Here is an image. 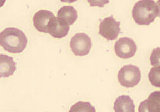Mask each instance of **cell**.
Listing matches in <instances>:
<instances>
[{
  "mask_svg": "<svg viewBox=\"0 0 160 112\" xmlns=\"http://www.w3.org/2000/svg\"><path fill=\"white\" fill-rule=\"evenodd\" d=\"M0 44L9 52L21 53L27 46L28 38L21 29L7 28L0 34Z\"/></svg>",
  "mask_w": 160,
  "mask_h": 112,
  "instance_id": "1",
  "label": "cell"
},
{
  "mask_svg": "<svg viewBox=\"0 0 160 112\" xmlns=\"http://www.w3.org/2000/svg\"><path fill=\"white\" fill-rule=\"evenodd\" d=\"M157 16V5L152 0L138 1L132 10V17L138 25H149Z\"/></svg>",
  "mask_w": 160,
  "mask_h": 112,
  "instance_id": "2",
  "label": "cell"
},
{
  "mask_svg": "<svg viewBox=\"0 0 160 112\" xmlns=\"http://www.w3.org/2000/svg\"><path fill=\"white\" fill-rule=\"evenodd\" d=\"M118 77L120 84L130 88L138 84L141 79V73L137 66L132 64L125 65L120 69Z\"/></svg>",
  "mask_w": 160,
  "mask_h": 112,
  "instance_id": "3",
  "label": "cell"
},
{
  "mask_svg": "<svg viewBox=\"0 0 160 112\" xmlns=\"http://www.w3.org/2000/svg\"><path fill=\"white\" fill-rule=\"evenodd\" d=\"M70 47L76 55H87L89 53L92 47L91 38L84 33H76L72 37Z\"/></svg>",
  "mask_w": 160,
  "mask_h": 112,
  "instance_id": "4",
  "label": "cell"
},
{
  "mask_svg": "<svg viewBox=\"0 0 160 112\" xmlns=\"http://www.w3.org/2000/svg\"><path fill=\"white\" fill-rule=\"evenodd\" d=\"M120 31V23L117 21L112 15L104 18L100 23L98 33L108 40H115Z\"/></svg>",
  "mask_w": 160,
  "mask_h": 112,
  "instance_id": "5",
  "label": "cell"
},
{
  "mask_svg": "<svg viewBox=\"0 0 160 112\" xmlns=\"http://www.w3.org/2000/svg\"><path fill=\"white\" fill-rule=\"evenodd\" d=\"M114 51L118 57L123 59L132 58L137 51L135 42L130 38H120L114 44Z\"/></svg>",
  "mask_w": 160,
  "mask_h": 112,
  "instance_id": "6",
  "label": "cell"
},
{
  "mask_svg": "<svg viewBox=\"0 0 160 112\" xmlns=\"http://www.w3.org/2000/svg\"><path fill=\"white\" fill-rule=\"evenodd\" d=\"M70 29L64 21L58 17H55L50 22L48 27V33L57 38H62L68 35Z\"/></svg>",
  "mask_w": 160,
  "mask_h": 112,
  "instance_id": "7",
  "label": "cell"
},
{
  "mask_svg": "<svg viewBox=\"0 0 160 112\" xmlns=\"http://www.w3.org/2000/svg\"><path fill=\"white\" fill-rule=\"evenodd\" d=\"M54 17V14L50 11L47 10H39L33 17L34 26L39 32L48 33L49 23Z\"/></svg>",
  "mask_w": 160,
  "mask_h": 112,
  "instance_id": "8",
  "label": "cell"
},
{
  "mask_svg": "<svg viewBox=\"0 0 160 112\" xmlns=\"http://www.w3.org/2000/svg\"><path fill=\"white\" fill-rule=\"evenodd\" d=\"M138 112H160V91L152 92L147 99L141 102Z\"/></svg>",
  "mask_w": 160,
  "mask_h": 112,
  "instance_id": "9",
  "label": "cell"
},
{
  "mask_svg": "<svg viewBox=\"0 0 160 112\" xmlns=\"http://www.w3.org/2000/svg\"><path fill=\"white\" fill-rule=\"evenodd\" d=\"M16 69V63L13 58L7 55H0V74L1 77H8L14 73Z\"/></svg>",
  "mask_w": 160,
  "mask_h": 112,
  "instance_id": "10",
  "label": "cell"
},
{
  "mask_svg": "<svg viewBox=\"0 0 160 112\" xmlns=\"http://www.w3.org/2000/svg\"><path fill=\"white\" fill-rule=\"evenodd\" d=\"M114 110L115 112H135V104L128 96H119L114 101Z\"/></svg>",
  "mask_w": 160,
  "mask_h": 112,
  "instance_id": "11",
  "label": "cell"
},
{
  "mask_svg": "<svg viewBox=\"0 0 160 112\" xmlns=\"http://www.w3.org/2000/svg\"><path fill=\"white\" fill-rule=\"evenodd\" d=\"M57 17L64 21L68 25L74 23L78 18V13L74 7L71 5L63 6L59 9Z\"/></svg>",
  "mask_w": 160,
  "mask_h": 112,
  "instance_id": "12",
  "label": "cell"
},
{
  "mask_svg": "<svg viewBox=\"0 0 160 112\" xmlns=\"http://www.w3.org/2000/svg\"><path fill=\"white\" fill-rule=\"evenodd\" d=\"M69 112H96V110L90 103L79 101L71 107Z\"/></svg>",
  "mask_w": 160,
  "mask_h": 112,
  "instance_id": "13",
  "label": "cell"
},
{
  "mask_svg": "<svg viewBox=\"0 0 160 112\" xmlns=\"http://www.w3.org/2000/svg\"><path fill=\"white\" fill-rule=\"evenodd\" d=\"M148 77L152 85L160 87V67L152 68L149 73Z\"/></svg>",
  "mask_w": 160,
  "mask_h": 112,
  "instance_id": "14",
  "label": "cell"
},
{
  "mask_svg": "<svg viewBox=\"0 0 160 112\" xmlns=\"http://www.w3.org/2000/svg\"><path fill=\"white\" fill-rule=\"evenodd\" d=\"M151 64L154 67H160V47L154 48L150 56Z\"/></svg>",
  "mask_w": 160,
  "mask_h": 112,
  "instance_id": "15",
  "label": "cell"
},
{
  "mask_svg": "<svg viewBox=\"0 0 160 112\" xmlns=\"http://www.w3.org/2000/svg\"><path fill=\"white\" fill-rule=\"evenodd\" d=\"M157 8H158V16L160 17V0L156 2Z\"/></svg>",
  "mask_w": 160,
  "mask_h": 112,
  "instance_id": "16",
  "label": "cell"
}]
</instances>
